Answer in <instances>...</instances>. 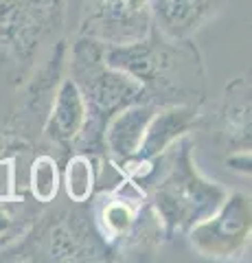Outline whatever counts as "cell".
Returning <instances> with one entry per match:
<instances>
[{
    "label": "cell",
    "instance_id": "cell-7",
    "mask_svg": "<svg viewBox=\"0 0 252 263\" xmlns=\"http://www.w3.org/2000/svg\"><path fill=\"white\" fill-rule=\"evenodd\" d=\"M198 129L213 136L226 158L250 154V81L232 79L215 103H202Z\"/></svg>",
    "mask_w": 252,
    "mask_h": 263
},
{
    "label": "cell",
    "instance_id": "cell-14",
    "mask_svg": "<svg viewBox=\"0 0 252 263\" xmlns=\"http://www.w3.org/2000/svg\"><path fill=\"white\" fill-rule=\"evenodd\" d=\"M108 162L88 154L72 152L64 167V191L70 202H88L94 193L101 164Z\"/></svg>",
    "mask_w": 252,
    "mask_h": 263
},
{
    "label": "cell",
    "instance_id": "cell-5",
    "mask_svg": "<svg viewBox=\"0 0 252 263\" xmlns=\"http://www.w3.org/2000/svg\"><path fill=\"white\" fill-rule=\"evenodd\" d=\"M66 24V0H0V48L22 79L42 48L57 42Z\"/></svg>",
    "mask_w": 252,
    "mask_h": 263
},
{
    "label": "cell",
    "instance_id": "cell-4",
    "mask_svg": "<svg viewBox=\"0 0 252 263\" xmlns=\"http://www.w3.org/2000/svg\"><path fill=\"white\" fill-rule=\"evenodd\" d=\"M13 261H110V246L94 226L90 200L37 213L24 233L3 248Z\"/></svg>",
    "mask_w": 252,
    "mask_h": 263
},
{
    "label": "cell",
    "instance_id": "cell-2",
    "mask_svg": "<svg viewBox=\"0 0 252 263\" xmlns=\"http://www.w3.org/2000/svg\"><path fill=\"white\" fill-rule=\"evenodd\" d=\"M193 138L186 134L156 158V171L145 186L162 224L165 239L184 235L222 206L228 189L200 174L193 160Z\"/></svg>",
    "mask_w": 252,
    "mask_h": 263
},
{
    "label": "cell",
    "instance_id": "cell-15",
    "mask_svg": "<svg viewBox=\"0 0 252 263\" xmlns=\"http://www.w3.org/2000/svg\"><path fill=\"white\" fill-rule=\"evenodd\" d=\"M29 189L33 200L42 206L55 202L60 193V164L57 158L51 154H37L29 162Z\"/></svg>",
    "mask_w": 252,
    "mask_h": 263
},
{
    "label": "cell",
    "instance_id": "cell-11",
    "mask_svg": "<svg viewBox=\"0 0 252 263\" xmlns=\"http://www.w3.org/2000/svg\"><path fill=\"white\" fill-rule=\"evenodd\" d=\"M86 119L88 112L84 99H81L77 86L72 84V79L64 75L53 95L51 108H48L40 136L44 143L57 147L62 152H70L72 141L84 127Z\"/></svg>",
    "mask_w": 252,
    "mask_h": 263
},
{
    "label": "cell",
    "instance_id": "cell-9",
    "mask_svg": "<svg viewBox=\"0 0 252 263\" xmlns=\"http://www.w3.org/2000/svg\"><path fill=\"white\" fill-rule=\"evenodd\" d=\"M147 202V193L129 178H123V182H119L110 191L99 193L94 202H90L94 226L103 237V241L110 246L112 254H114L117 243L134 226Z\"/></svg>",
    "mask_w": 252,
    "mask_h": 263
},
{
    "label": "cell",
    "instance_id": "cell-1",
    "mask_svg": "<svg viewBox=\"0 0 252 263\" xmlns=\"http://www.w3.org/2000/svg\"><path fill=\"white\" fill-rule=\"evenodd\" d=\"M105 60L138 81L145 99L160 108L206 101V64L193 40H169L151 27L138 42L105 46Z\"/></svg>",
    "mask_w": 252,
    "mask_h": 263
},
{
    "label": "cell",
    "instance_id": "cell-10",
    "mask_svg": "<svg viewBox=\"0 0 252 263\" xmlns=\"http://www.w3.org/2000/svg\"><path fill=\"white\" fill-rule=\"evenodd\" d=\"M228 0H149L151 27L169 40H193Z\"/></svg>",
    "mask_w": 252,
    "mask_h": 263
},
{
    "label": "cell",
    "instance_id": "cell-12",
    "mask_svg": "<svg viewBox=\"0 0 252 263\" xmlns=\"http://www.w3.org/2000/svg\"><path fill=\"white\" fill-rule=\"evenodd\" d=\"M158 108L160 105L151 101H138L132 105H125L123 110H119L114 117L105 123L103 145H105V156H108L110 164L129 160L138 154L145 129H147L149 121L158 112Z\"/></svg>",
    "mask_w": 252,
    "mask_h": 263
},
{
    "label": "cell",
    "instance_id": "cell-16",
    "mask_svg": "<svg viewBox=\"0 0 252 263\" xmlns=\"http://www.w3.org/2000/svg\"><path fill=\"white\" fill-rule=\"evenodd\" d=\"M0 62H9V60H7V55H5L3 48H0Z\"/></svg>",
    "mask_w": 252,
    "mask_h": 263
},
{
    "label": "cell",
    "instance_id": "cell-3",
    "mask_svg": "<svg viewBox=\"0 0 252 263\" xmlns=\"http://www.w3.org/2000/svg\"><path fill=\"white\" fill-rule=\"evenodd\" d=\"M68 77L86 103L88 119L77 134L81 147H99L103 129L119 110L138 101H147L138 81L105 60V46L96 40L77 35L68 44Z\"/></svg>",
    "mask_w": 252,
    "mask_h": 263
},
{
    "label": "cell",
    "instance_id": "cell-8",
    "mask_svg": "<svg viewBox=\"0 0 252 263\" xmlns=\"http://www.w3.org/2000/svg\"><path fill=\"white\" fill-rule=\"evenodd\" d=\"M250 237V200L243 193L226 195L213 215L189 230L191 246L204 257L230 259L239 254Z\"/></svg>",
    "mask_w": 252,
    "mask_h": 263
},
{
    "label": "cell",
    "instance_id": "cell-13",
    "mask_svg": "<svg viewBox=\"0 0 252 263\" xmlns=\"http://www.w3.org/2000/svg\"><path fill=\"white\" fill-rule=\"evenodd\" d=\"M200 105H162L145 129L138 154L129 160H153L178 138L198 129ZM125 162V160H123Z\"/></svg>",
    "mask_w": 252,
    "mask_h": 263
},
{
    "label": "cell",
    "instance_id": "cell-6",
    "mask_svg": "<svg viewBox=\"0 0 252 263\" xmlns=\"http://www.w3.org/2000/svg\"><path fill=\"white\" fill-rule=\"evenodd\" d=\"M151 29L149 0H84L77 35L105 46H123L143 40Z\"/></svg>",
    "mask_w": 252,
    "mask_h": 263
}]
</instances>
